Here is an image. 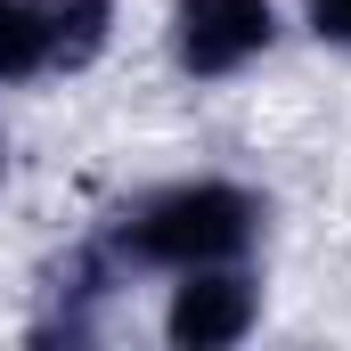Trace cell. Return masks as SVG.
Masks as SVG:
<instances>
[{"instance_id": "6da1fadb", "label": "cell", "mask_w": 351, "mask_h": 351, "mask_svg": "<svg viewBox=\"0 0 351 351\" xmlns=\"http://www.w3.org/2000/svg\"><path fill=\"white\" fill-rule=\"evenodd\" d=\"M254 221L262 204L229 180H188V188H164L156 204H139V221L123 229V254L139 262H172V269H204V262H229L254 245Z\"/></svg>"}, {"instance_id": "7a4b0ae2", "label": "cell", "mask_w": 351, "mask_h": 351, "mask_svg": "<svg viewBox=\"0 0 351 351\" xmlns=\"http://www.w3.org/2000/svg\"><path fill=\"white\" fill-rule=\"evenodd\" d=\"M269 0H180L172 8V49L188 74H237L245 58L269 49Z\"/></svg>"}, {"instance_id": "3957f363", "label": "cell", "mask_w": 351, "mask_h": 351, "mask_svg": "<svg viewBox=\"0 0 351 351\" xmlns=\"http://www.w3.org/2000/svg\"><path fill=\"white\" fill-rule=\"evenodd\" d=\"M254 278H237V269H221V262H204V269H188V286L172 294V343L180 351H221V343H237L245 327H254Z\"/></svg>"}, {"instance_id": "277c9868", "label": "cell", "mask_w": 351, "mask_h": 351, "mask_svg": "<svg viewBox=\"0 0 351 351\" xmlns=\"http://www.w3.org/2000/svg\"><path fill=\"white\" fill-rule=\"evenodd\" d=\"M49 66V0H0V82Z\"/></svg>"}, {"instance_id": "5b68a950", "label": "cell", "mask_w": 351, "mask_h": 351, "mask_svg": "<svg viewBox=\"0 0 351 351\" xmlns=\"http://www.w3.org/2000/svg\"><path fill=\"white\" fill-rule=\"evenodd\" d=\"M106 0H49V66H90L106 49Z\"/></svg>"}, {"instance_id": "8992f818", "label": "cell", "mask_w": 351, "mask_h": 351, "mask_svg": "<svg viewBox=\"0 0 351 351\" xmlns=\"http://www.w3.org/2000/svg\"><path fill=\"white\" fill-rule=\"evenodd\" d=\"M311 33H319V41H343V49H351V0H311Z\"/></svg>"}]
</instances>
